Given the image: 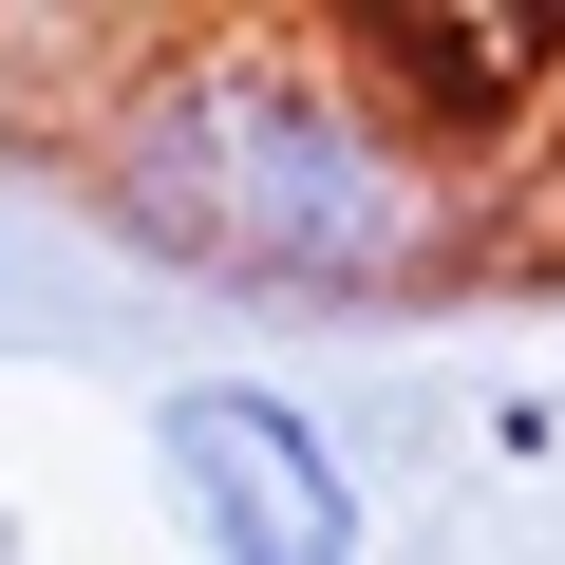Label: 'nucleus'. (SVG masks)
Listing matches in <instances>:
<instances>
[{
  "label": "nucleus",
  "mask_w": 565,
  "mask_h": 565,
  "mask_svg": "<svg viewBox=\"0 0 565 565\" xmlns=\"http://www.w3.org/2000/svg\"><path fill=\"white\" fill-rule=\"evenodd\" d=\"M0 565H20V527H0Z\"/></svg>",
  "instance_id": "obj_4"
},
{
  "label": "nucleus",
  "mask_w": 565,
  "mask_h": 565,
  "mask_svg": "<svg viewBox=\"0 0 565 565\" xmlns=\"http://www.w3.org/2000/svg\"><path fill=\"white\" fill-rule=\"evenodd\" d=\"M151 490H170L189 565H377V490H359L340 415L282 396V377H170Z\"/></svg>",
  "instance_id": "obj_2"
},
{
  "label": "nucleus",
  "mask_w": 565,
  "mask_h": 565,
  "mask_svg": "<svg viewBox=\"0 0 565 565\" xmlns=\"http://www.w3.org/2000/svg\"><path fill=\"white\" fill-rule=\"evenodd\" d=\"M76 189L114 245L282 321H396L471 245V170L340 39H170L76 114Z\"/></svg>",
  "instance_id": "obj_1"
},
{
  "label": "nucleus",
  "mask_w": 565,
  "mask_h": 565,
  "mask_svg": "<svg viewBox=\"0 0 565 565\" xmlns=\"http://www.w3.org/2000/svg\"><path fill=\"white\" fill-rule=\"evenodd\" d=\"M527 226L565 245V95H546V132H527Z\"/></svg>",
  "instance_id": "obj_3"
}]
</instances>
